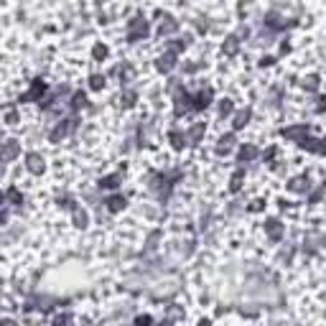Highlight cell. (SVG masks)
Returning a JSON list of instances; mask_svg holds the SVG:
<instances>
[{"instance_id": "cell-34", "label": "cell", "mask_w": 326, "mask_h": 326, "mask_svg": "<svg viewBox=\"0 0 326 326\" xmlns=\"http://www.w3.org/2000/svg\"><path fill=\"white\" fill-rule=\"evenodd\" d=\"M186 46H189V44H186V41H181V39L169 41V51H171V54H184V51H186Z\"/></svg>"}, {"instance_id": "cell-14", "label": "cell", "mask_w": 326, "mask_h": 326, "mask_svg": "<svg viewBox=\"0 0 326 326\" xmlns=\"http://www.w3.org/2000/svg\"><path fill=\"white\" fill-rule=\"evenodd\" d=\"M18 155H21V143H18V140H6V143H3V160L11 163V160L18 158Z\"/></svg>"}, {"instance_id": "cell-41", "label": "cell", "mask_w": 326, "mask_h": 326, "mask_svg": "<svg viewBox=\"0 0 326 326\" xmlns=\"http://www.w3.org/2000/svg\"><path fill=\"white\" fill-rule=\"evenodd\" d=\"M275 153H278V148H275V145H273V148H268V153H265V160L270 163V160L275 158Z\"/></svg>"}, {"instance_id": "cell-33", "label": "cell", "mask_w": 326, "mask_h": 326, "mask_svg": "<svg viewBox=\"0 0 326 326\" xmlns=\"http://www.w3.org/2000/svg\"><path fill=\"white\" fill-rule=\"evenodd\" d=\"M105 82H107V79H105V74H92V77H89V89L100 92V89L105 87Z\"/></svg>"}, {"instance_id": "cell-16", "label": "cell", "mask_w": 326, "mask_h": 326, "mask_svg": "<svg viewBox=\"0 0 326 326\" xmlns=\"http://www.w3.org/2000/svg\"><path fill=\"white\" fill-rule=\"evenodd\" d=\"M250 120H252V110H250V107H245V110L235 112L232 127H235V130H242V127H247V125H250Z\"/></svg>"}, {"instance_id": "cell-29", "label": "cell", "mask_w": 326, "mask_h": 326, "mask_svg": "<svg viewBox=\"0 0 326 326\" xmlns=\"http://www.w3.org/2000/svg\"><path fill=\"white\" fill-rule=\"evenodd\" d=\"M117 77H120V82H133V77H135V69H133V64H122V67H117Z\"/></svg>"}, {"instance_id": "cell-37", "label": "cell", "mask_w": 326, "mask_h": 326, "mask_svg": "<svg viewBox=\"0 0 326 326\" xmlns=\"http://www.w3.org/2000/svg\"><path fill=\"white\" fill-rule=\"evenodd\" d=\"M158 240H160V232H158V230H153V232L148 235V242H145V247H148V250H155Z\"/></svg>"}, {"instance_id": "cell-5", "label": "cell", "mask_w": 326, "mask_h": 326, "mask_svg": "<svg viewBox=\"0 0 326 326\" xmlns=\"http://www.w3.org/2000/svg\"><path fill=\"white\" fill-rule=\"evenodd\" d=\"M296 145L301 150H308V153H316V155H326V138H311V135H306Z\"/></svg>"}, {"instance_id": "cell-22", "label": "cell", "mask_w": 326, "mask_h": 326, "mask_svg": "<svg viewBox=\"0 0 326 326\" xmlns=\"http://www.w3.org/2000/svg\"><path fill=\"white\" fill-rule=\"evenodd\" d=\"M237 51H240V39L237 36H227L224 44H222V54L232 59V56H237Z\"/></svg>"}, {"instance_id": "cell-30", "label": "cell", "mask_w": 326, "mask_h": 326, "mask_svg": "<svg viewBox=\"0 0 326 326\" xmlns=\"http://www.w3.org/2000/svg\"><path fill=\"white\" fill-rule=\"evenodd\" d=\"M107 56H110V49H107L105 44H94V46H92V59H94V61H105Z\"/></svg>"}, {"instance_id": "cell-45", "label": "cell", "mask_w": 326, "mask_h": 326, "mask_svg": "<svg viewBox=\"0 0 326 326\" xmlns=\"http://www.w3.org/2000/svg\"><path fill=\"white\" fill-rule=\"evenodd\" d=\"M288 51H290V44L283 41V44H280V54H288Z\"/></svg>"}, {"instance_id": "cell-39", "label": "cell", "mask_w": 326, "mask_h": 326, "mask_svg": "<svg viewBox=\"0 0 326 326\" xmlns=\"http://www.w3.org/2000/svg\"><path fill=\"white\" fill-rule=\"evenodd\" d=\"M273 64H275L273 56H263V59H260V67H263V69H265V67H273Z\"/></svg>"}, {"instance_id": "cell-4", "label": "cell", "mask_w": 326, "mask_h": 326, "mask_svg": "<svg viewBox=\"0 0 326 326\" xmlns=\"http://www.w3.org/2000/svg\"><path fill=\"white\" fill-rule=\"evenodd\" d=\"M46 92H49V87H46V82L41 79V77H36L34 82H31V87H28V92H23L21 97H18V102H44L46 100Z\"/></svg>"}, {"instance_id": "cell-31", "label": "cell", "mask_w": 326, "mask_h": 326, "mask_svg": "<svg viewBox=\"0 0 326 326\" xmlns=\"http://www.w3.org/2000/svg\"><path fill=\"white\" fill-rule=\"evenodd\" d=\"M318 84H321V82H318V77H316V74H308V77H303V82H301V87H303L306 92H316V89H318Z\"/></svg>"}, {"instance_id": "cell-20", "label": "cell", "mask_w": 326, "mask_h": 326, "mask_svg": "<svg viewBox=\"0 0 326 326\" xmlns=\"http://www.w3.org/2000/svg\"><path fill=\"white\" fill-rule=\"evenodd\" d=\"M265 26H268L270 31H283V28H285V21H283L280 13L270 11V13H265Z\"/></svg>"}, {"instance_id": "cell-8", "label": "cell", "mask_w": 326, "mask_h": 326, "mask_svg": "<svg viewBox=\"0 0 326 326\" xmlns=\"http://www.w3.org/2000/svg\"><path fill=\"white\" fill-rule=\"evenodd\" d=\"M308 135V125L306 122H298V125H290V127H283L280 130V138H285V140H290V143H298V140H303Z\"/></svg>"}, {"instance_id": "cell-12", "label": "cell", "mask_w": 326, "mask_h": 326, "mask_svg": "<svg viewBox=\"0 0 326 326\" xmlns=\"http://www.w3.org/2000/svg\"><path fill=\"white\" fill-rule=\"evenodd\" d=\"M232 148H235V133H224V135L217 140V145H214L217 155H227Z\"/></svg>"}, {"instance_id": "cell-3", "label": "cell", "mask_w": 326, "mask_h": 326, "mask_svg": "<svg viewBox=\"0 0 326 326\" xmlns=\"http://www.w3.org/2000/svg\"><path fill=\"white\" fill-rule=\"evenodd\" d=\"M148 34H150V26H148V21L143 16H135V18L127 21V31H125L127 44H138V41L148 39Z\"/></svg>"}, {"instance_id": "cell-18", "label": "cell", "mask_w": 326, "mask_h": 326, "mask_svg": "<svg viewBox=\"0 0 326 326\" xmlns=\"http://www.w3.org/2000/svg\"><path fill=\"white\" fill-rule=\"evenodd\" d=\"M257 155H260V150L247 143V145H242V148L237 150V163H250V160H255Z\"/></svg>"}, {"instance_id": "cell-19", "label": "cell", "mask_w": 326, "mask_h": 326, "mask_svg": "<svg viewBox=\"0 0 326 326\" xmlns=\"http://www.w3.org/2000/svg\"><path fill=\"white\" fill-rule=\"evenodd\" d=\"M105 204H107V212H110V214H117V212H122V209L127 207V199H125L122 194H112Z\"/></svg>"}, {"instance_id": "cell-25", "label": "cell", "mask_w": 326, "mask_h": 326, "mask_svg": "<svg viewBox=\"0 0 326 326\" xmlns=\"http://www.w3.org/2000/svg\"><path fill=\"white\" fill-rule=\"evenodd\" d=\"M69 107H72V112H74V115H77L79 110H84V107H87V94H84L82 89H79V92H74V94H72Z\"/></svg>"}, {"instance_id": "cell-17", "label": "cell", "mask_w": 326, "mask_h": 326, "mask_svg": "<svg viewBox=\"0 0 326 326\" xmlns=\"http://www.w3.org/2000/svg\"><path fill=\"white\" fill-rule=\"evenodd\" d=\"M169 143L174 145V150H184V148L189 145V135L181 133V130H171V133H169Z\"/></svg>"}, {"instance_id": "cell-9", "label": "cell", "mask_w": 326, "mask_h": 326, "mask_svg": "<svg viewBox=\"0 0 326 326\" xmlns=\"http://www.w3.org/2000/svg\"><path fill=\"white\" fill-rule=\"evenodd\" d=\"M212 100H214V89H212V87H202V89L194 94V110H197V112L207 110V107L212 105Z\"/></svg>"}, {"instance_id": "cell-10", "label": "cell", "mask_w": 326, "mask_h": 326, "mask_svg": "<svg viewBox=\"0 0 326 326\" xmlns=\"http://www.w3.org/2000/svg\"><path fill=\"white\" fill-rule=\"evenodd\" d=\"M176 31H179V21L174 16H169V13H163L160 16V23H158V36L163 39V36H171Z\"/></svg>"}, {"instance_id": "cell-13", "label": "cell", "mask_w": 326, "mask_h": 326, "mask_svg": "<svg viewBox=\"0 0 326 326\" xmlns=\"http://www.w3.org/2000/svg\"><path fill=\"white\" fill-rule=\"evenodd\" d=\"M308 189H311L308 176H296L288 181V191H293V194H308Z\"/></svg>"}, {"instance_id": "cell-24", "label": "cell", "mask_w": 326, "mask_h": 326, "mask_svg": "<svg viewBox=\"0 0 326 326\" xmlns=\"http://www.w3.org/2000/svg\"><path fill=\"white\" fill-rule=\"evenodd\" d=\"M204 133H207V125H204V122H194L191 130L186 133V135H189V145H197V143L204 138Z\"/></svg>"}, {"instance_id": "cell-6", "label": "cell", "mask_w": 326, "mask_h": 326, "mask_svg": "<svg viewBox=\"0 0 326 326\" xmlns=\"http://www.w3.org/2000/svg\"><path fill=\"white\" fill-rule=\"evenodd\" d=\"M74 125H77V117H72V120H59L56 127L49 133V140H51V143H61V140L74 130Z\"/></svg>"}, {"instance_id": "cell-44", "label": "cell", "mask_w": 326, "mask_h": 326, "mask_svg": "<svg viewBox=\"0 0 326 326\" xmlns=\"http://www.w3.org/2000/svg\"><path fill=\"white\" fill-rule=\"evenodd\" d=\"M263 209V202H252V207H250V212H260Z\"/></svg>"}, {"instance_id": "cell-40", "label": "cell", "mask_w": 326, "mask_h": 326, "mask_svg": "<svg viewBox=\"0 0 326 326\" xmlns=\"http://www.w3.org/2000/svg\"><path fill=\"white\" fill-rule=\"evenodd\" d=\"M69 321H72V316H69V313H61V316H56V318H54V323H69Z\"/></svg>"}, {"instance_id": "cell-15", "label": "cell", "mask_w": 326, "mask_h": 326, "mask_svg": "<svg viewBox=\"0 0 326 326\" xmlns=\"http://www.w3.org/2000/svg\"><path fill=\"white\" fill-rule=\"evenodd\" d=\"M265 235H268L273 242L283 240V224H280V219H268V222H265Z\"/></svg>"}, {"instance_id": "cell-42", "label": "cell", "mask_w": 326, "mask_h": 326, "mask_svg": "<svg viewBox=\"0 0 326 326\" xmlns=\"http://www.w3.org/2000/svg\"><path fill=\"white\" fill-rule=\"evenodd\" d=\"M326 110V97H318V105H316V112H323Z\"/></svg>"}, {"instance_id": "cell-2", "label": "cell", "mask_w": 326, "mask_h": 326, "mask_svg": "<svg viewBox=\"0 0 326 326\" xmlns=\"http://www.w3.org/2000/svg\"><path fill=\"white\" fill-rule=\"evenodd\" d=\"M171 92H174V115L181 117L186 112L194 110V94H189L186 89H181L176 82H171Z\"/></svg>"}, {"instance_id": "cell-43", "label": "cell", "mask_w": 326, "mask_h": 326, "mask_svg": "<svg viewBox=\"0 0 326 326\" xmlns=\"http://www.w3.org/2000/svg\"><path fill=\"white\" fill-rule=\"evenodd\" d=\"M153 318L150 316H135V323H150Z\"/></svg>"}, {"instance_id": "cell-26", "label": "cell", "mask_w": 326, "mask_h": 326, "mask_svg": "<svg viewBox=\"0 0 326 326\" xmlns=\"http://www.w3.org/2000/svg\"><path fill=\"white\" fill-rule=\"evenodd\" d=\"M242 184H245V169H237V171L232 174V179H230V191L237 194V191L242 189Z\"/></svg>"}, {"instance_id": "cell-11", "label": "cell", "mask_w": 326, "mask_h": 326, "mask_svg": "<svg viewBox=\"0 0 326 326\" xmlns=\"http://www.w3.org/2000/svg\"><path fill=\"white\" fill-rule=\"evenodd\" d=\"M155 69H158L160 74H171V72L176 69V54L166 51L163 56H158V59H155Z\"/></svg>"}, {"instance_id": "cell-28", "label": "cell", "mask_w": 326, "mask_h": 326, "mask_svg": "<svg viewBox=\"0 0 326 326\" xmlns=\"http://www.w3.org/2000/svg\"><path fill=\"white\" fill-rule=\"evenodd\" d=\"M72 219H74V227H79V230H84V227L89 224V214H87L84 209H79V207L72 212Z\"/></svg>"}, {"instance_id": "cell-7", "label": "cell", "mask_w": 326, "mask_h": 326, "mask_svg": "<svg viewBox=\"0 0 326 326\" xmlns=\"http://www.w3.org/2000/svg\"><path fill=\"white\" fill-rule=\"evenodd\" d=\"M26 169H28V174L41 176V174L46 171V160H44V155H41V153H36V150L26 153Z\"/></svg>"}, {"instance_id": "cell-38", "label": "cell", "mask_w": 326, "mask_h": 326, "mask_svg": "<svg viewBox=\"0 0 326 326\" xmlns=\"http://www.w3.org/2000/svg\"><path fill=\"white\" fill-rule=\"evenodd\" d=\"M323 191H326V181H323V184H321V186H318V189H316V191H313L311 197H308V204H316V202H318V199L323 197Z\"/></svg>"}, {"instance_id": "cell-21", "label": "cell", "mask_w": 326, "mask_h": 326, "mask_svg": "<svg viewBox=\"0 0 326 326\" xmlns=\"http://www.w3.org/2000/svg\"><path fill=\"white\" fill-rule=\"evenodd\" d=\"M120 184H122V174H110V176H102V179L97 181V186H100V189H105V191L117 189Z\"/></svg>"}, {"instance_id": "cell-23", "label": "cell", "mask_w": 326, "mask_h": 326, "mask_svg": "<svg viewBox=\"0 0 326 326\" xmlns=\"http://www.w3.org/2000/svg\"><path fill=\"white\" fill-rule=\"evenodd\" d=\"M117 102H120L122 110H130V107H135V102H138V92H135V89H122Z\"/></svg>"}, {"instance_id": "cell-1", "label": "cell", "mask_w": 326, "mask_h": 326, "mask_svg": "<svg viewBox=\"0 0 326 326\" xmlns=\"http://www.w3.org/2000/svg\"><path fill=\"white\" fill-rule=\"evenodd\" d=\"M176 179H181V171H176V174H171V176L158 174V171H150V174H148V189H150L153 194H158L160 202H166V199L171 197V189H174Z\"/></svg>"}, {"instance_id": "cell-36", "label": "cell", "mask_w": 326, "mask_h": 326, "mask_svg": "<svg viewBox=\"0 0 326 326\" xmlns=\"http://www.w3.org/2000/svg\"><path fill=\"white\" fill-rule=\"evenodd\" d=\"M56 204H59L61 209H69V212H74V209H77V204H74V199H72V197H59V199H56Z\"/></svg>"}, {"instance_id": "cell-32", "label": "cell", "mask_w": 326, "mask_h": 326, "mask_svg": "<svg viewBox=\"0 0 326 326\" xmlns=\"http://www.w3.org/2000/svg\"><path fill=\"white\" fill-rule=\"evenodd\" d=\"M217 110H219V117H230L235 112V105H232V100L224 97V100H219V107Z\"/></svg>"}, {"instance_id": "cell-27", "label": "cell", "mask_w": 326, "mask_h": 326, "mask_svg": "<svg viewBox=\"0 0 326 326\" xmlns=\"http://www.w3.org/2000/svg\"><path fill=\"white\" fill-rule=\"evenodd\" d=\"M6 202H8L11 207H21V204H23V194H21L16 186H8V189H6Z\"/></svg>"}, {"instance_id": "cell-35", "label": "cell", "mask_w": 326, "mask_h": 326, "mask_svg": "<svg viewBox=\"0 0 326 326\" xmlns=\"http://www.w3.org/2000/svg\"><path fill=\"white\" fill-rule=\"evenodd\" d=\"M18 120H21V115H18V110H13V107H8V110H6V125H18Z\"/></svg>"}]
</instances>
